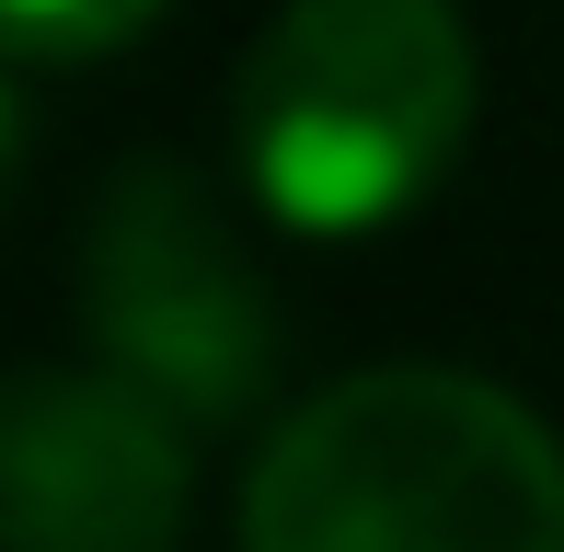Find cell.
I'll return each mask as SVG.
<instances>
[{
  "mask_svg": "<svg viewBox=\"0 0 564 552\" xmlns=\"http://www.w3.org/2000/svg\"><path fill=\"white\" fill-rule=\"evenodd\" d=\"M23 162H35V115H23V92H12V58H0V208H12Z\"/></svg>",
  "mask_w": 564,
  "mask_h": 552,
  "instance_id": "8992f818",
  "label": "cell"
},
{
  "mask_svg": "<svg viewBox=\"0 0 564 552\" xmlns=\"http://www.w3.org/2000/svg\"><path fill=\"white\" fill-rule=\"evenodd\" d=\"M162 23V0H0V58L12 69H69V58H116Z\"/></svg>",
  "mask_w": 564,
  "mask_h": 552,
  "instance_id": "5b68a950",
  "label": "cell"
},
{
  "mask_svg": "<svg viewBox=\"0 0 564 552\" xmlns=\"http://www.w3.org/2000/svg\"><path fill=\"white\" fill-rule=\"evenodd\" d=\"M242 552H564V438L473 368H357L265 426Z\"/></svg>",
  "mask_w": 564,
  "mask_h": 552,
  "instance_id": "6da1fadb",
  "label": "cell"
},
{
  "mask_svg": "<svg viewBox=\"0 0 564 552\" xmlns=\"http://www.w3.org/2000/svg\"><path fill=\"white\" fill-rule=\"evenodd\" d=\"M473 139V23L449 0H289L242 46L230 150L265 219L312 242L380 231Z\"/></svg>",
  "mask_w": 564,
  "mask_h": 552,
  "instance_id": "7a4b0ae2",
  "label": "cell"
},
{
  "mask_svg": "<svg viewBox=\"0 0 564 552\" xmlns=\"http://www.w3.org/2000/svg\"><path fill=\"white\" fill-rule=\"evenodd\" d=\"M185 426L116 368H0V552H173Z\"/></svg>",
  "mask_w": 564,
  "mask_h": 552,
  "instance_id": "277c9868",
  "label": "cell"
},
{
  "mask_svg": "<svg viewBox=\"0 0 564 552\" xmlns=\"http://www.w3.org/2000/svg\"><path fill=\"white\" fill-rule=\"evenodd\" d=\"M69 299L116 380L173 426H253L289 357L276 276L196 162H116L69 242Z\"/></svg>",
  "mask_w": 564,
  "mask_h": 552,
  "instance_id": "3957f363",
  "label": "cell"
}]
</instances>
